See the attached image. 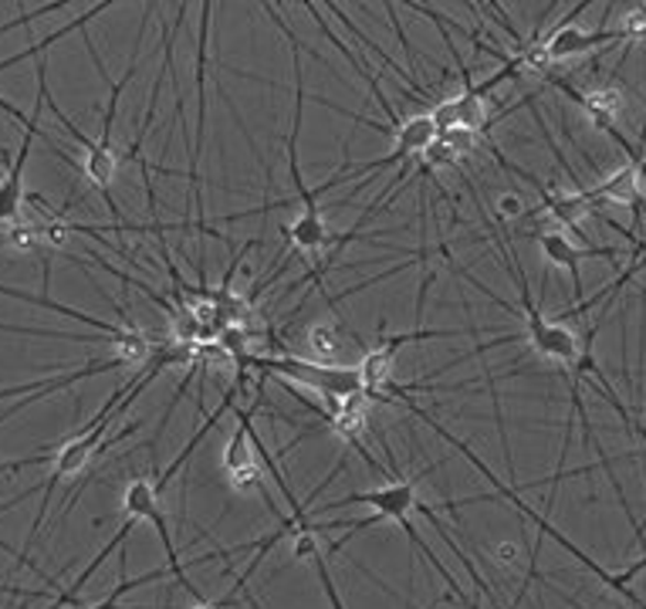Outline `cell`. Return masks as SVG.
Here are the masks:
<instances>
[{
  "mask_svg": "<svg viewBox=\"0 0 646 609\" xmlns=\"http://www.w3.org/2000/svg\"><path fill=\"white\" fill-rule=\"evenodd\" d=\"M274 21H278L282 34L292 44V68H295V116H292V132H288V170H292V183H295V200L302 204V214L285 227V238L292 244V251L305 254V258H321L332 248L342 251L346 244H352L359 238V230H346V233H332L326 224V214L318 210V194L308 191L302 180V163H298V132H302V109H305V75H302V41L298 34L278 18L274 8H264Z\"/></svg>",
  "mask_w": 646,
  "mask_h": 609,
  "instance_id": "1",
  "label": "cell"
},
{
  "mask_svg": "<svg viewBox=\"0 0 646 609\" xmlns=\"http://www.w3.org/2000/svg\"><path fill=\"white\" fill-rule=\"evenodd\" d=\"M251 372H261V380H278L295 390H308L318 400H349L365 393L359 366H326L298 352H278V356H248Z\"/></svg>",
  "mask_w": 646,
  "mask_h": 609,
  "instance_id": "2",
  "label": "cell"
},
{
  "mask_svg": "<svg viewBox=\"0 0 646 609\" xmlns=\"http://www.w3.org/2000/svg\"><path fill=\"white\" fill-rule=\"evenodd\" d=\"M37 58V99H34V109H31V119L24 126V135H21V146H18V156L14 163L4 170V176H0V227L8 224H18L24 217V170H28V160H31V146L34 139L41 135V112L48 109V81H44V75H48V65H44L41 55Z\"/></svg>",
  "mask_w": 646,
  "mask_h": 609,
  "instance_id": "3",
  "label": "cell"
},
{
  "mask_svg": "<svg viewBox=\"0 0 646 609\" xmlns=\"http://www.w3.org/2000/svg\"><path fill=\"white\" fill-rule=\"evenodd\" d=\"M484 329H409V333H386L380 329V342L373 349H365L362 362H359V372H362V383H365V393L380 403V393L386 390V383H393V366H396V356L403 346L409 342H430V339H457V336H478Z\"/></svg>",
  "mask_w": 646,
  "mask_h": 609,
  "instance_id": "4",
  "label": "cell"
},
{
  "mask_svg": "<svg viewBox=\"0 0 646 609\" xmlns=\"http://www.w3.org/2000/svg\"><path fill=\"white\" fill-rule=\"evenodd\" d=\"M234 413H238V431H234V437H230V444L223 447V478H227V485L234 488L238 494L261 491L264 501H267V508L278 514V522H282V511L274 508V501H271V494L264 488V475L267 471H264V464H261V457H258V450L251 444V431H254L251 410L234 406Z\"/></svg>",
  "mask_w": 646,
  "mask_h": 609,
  "instance_id": "5",
  "label": "cell"
},
{
  "mask_svg": "<svg viewBox=\"0 0 646 609\" xmlns=\"http://www.w3.org/2000/svg\"><path fill=\"white\" fill-rule=\"evenodd\" d=\"M122 511H125V519H132V522H150V525L156 529V535H160V542H163V552H166V562H169L173 579H176L183 589H187L190 596H197V602H200V592H197V586L190 583L187 569H183L179 552H176V545H173V535H169V525H166V514H163V508H160L156 481L132 478V481L125 485V494H122Z\"/></svg>",
  "mask_w": 646,
  "mask_h": 609,
  "instance_id": "6",
  "label": "cell"
},
{
  "mask_svg": "<svg viewBox=\"0 0 646 609\" xmlns=\"http://www.w3.org/2000/svg\"><path fill=\"white\" fill-rule=\"evenodd\" d=\"M548 81L556 85V88H562L566 96L589 116V122L599 129V132H606L610 139H616V143L626 150V156L636 150L629 139L616 129V119H620V112H623V91L616 88V85H595V88H585V91H579V88H572V85H566L562 78H556V75H548Z\"/></svg>",
  "mask_w": 646,
  "mask_h": 609,
  "instance_id": "7",
  "label": "cell"
},
{
  "mask_svg": "<svg viewBox=\"0 0 646 609\" xmlns=\"http://www.w3.org/2000/svg\"><path fill=\"white\" fill-rule=\"evenodd\" d=\"M535 241H538L541 258H545L551 268H562V271L569 274L576 305H579V298H582V258H606V261H616V258H620V248H582V244H576V241L569 238V233L559 230V227H545Z\"/></svg>",
  "mask_w": 646,
  "mask_h": 609,
  "instance_id": "8",
  "label": "cell"
},
{
  "mask_svg": "<svg viewBox=\"0 0 646 609\" xmlns=\"http://www.w3.org/2000/svg\"><path fill=\"white\" fill-rule=\"evenodd\" d=\"M585 197L595 210L603 204H620V207H633L636 214H643V207H639V200H643V170L636 163H626L613 176H606L603 183H595L592 191H585Z\"/></svg>",
  "mask_w": 646,
  "mask_h": 609,
  "instance_id": "9",
  "label": "cell"
},
{
  "mask_svg": "<svg viewBox=\"0 0 646 609\" xmlns=\"http://www.w3.org/2000/svg\"><path fill=\"white\" fill-rule=\"evenodd\" d=\"M122 366H129L122 356H106V359H91V362H85L81 369H72V372H65V377H55V380H44V387L37 390V393H31V396H24V400H18L14 406H8V410H0V424H8V420L14 416V413H21V410H28V406H34L37 400H44V396H52V393H62V390H68V387H75V383H81V380H88V377H99V372H112V369H122Z\"/></svg>",
  "mask_w": 646,
  "mask_h": 609,
  "instance_id": "10",
  "label": "cell"
},
{
  "mask_svg": "<svg viewBox=\"0 0 646 609\" xmlns=\"http://www.w3.org/2000/svg\"><path fill=\"white\" fill-rule=\"evenodd\" d=\"M346 352H352V339L339 325H311L308 329V359L326 362V366H342L336 359H342Z\"/></svg>",
  "mask_w": 646,
  "mask_h": 609,
  "instance_id": "11",
  "label": "cell"
},
{
  "mask_svg": "<svg viewBox=\"0 0 646 609\" xmlns=\"http://www.w3.org/2000/svg\"><path fill=\"white\" fill-rule=\"evenodd\" d=\"M166 576H173L169 569H153V573H146V576H135V579H119V586L106 596V599H99L96 606H78V609H153V606H122V596L125 592H132V589H140V586H150V583H160V579H166Z\"/></svg>",
  "mask_w": 646,
  "mask_h": 609,
  "instance_id": "12",
  "label": "cell"
},
{
  "mask_svg": "<svg viewBox=\"0 0 646 609\" xmlns=\"http://www.w3.org/2000/svg\"><path fill=\"white\" fill-rule=\"evenodd\" d=\"M497 555H501L504 562H515V545H504V548H501Z\"/></svg>",
  "mask_w": 646,
  "mask_h": 609,
  "instance_id": "13",
  "label": "cell"
},
{
  "mask_svg": "<svg viewBox=\"0 0 646 609\" xmlns=\"http://www.w3.org/2000/svg\"><path fill=\"white\" fill-rule=\"evenodd\" d=\"M187 609H220V602H207V599H200V602H194V606H187Z\"/></svg>",
  "mask_w": 646,
  "mask_h": 609,
  "instance_id": "14",
  "label": "cell"
},
{
  "mask_svg": "<svg viewBox=\"0 0 646 609\" xmlns=\"http://www.w3.org/2000/svg\"><path fill=\"white\" fill-rule=\"evenodd\" d=\"M241 599H244V606H248V609H264V606H261L251 592H248V596H241Z\"/></svg>",
  "mask_w": 646,
  "mask_h": 609,
  "instance_id": "15",
  "label": "cell"
}]
</instances>
